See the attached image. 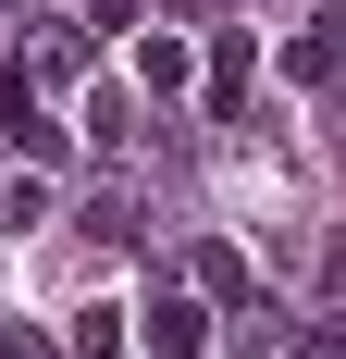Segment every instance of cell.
<instances>
[{"instance_id":"obj_6","label":"cell","mask_w":346,"mask_h":359,"mask_svg":"<svg viewBox=\"0 0 346 359\" xmlns=\"http://www.w3.org/2000/svg\"><path fill=\"white\" fill-rule=\"evenodd\" d=\"M137 13H148V0H87V25H74V37H137Z\"/></svg>"},{"instance_id":"obj_3","label":"cell","mask_w":346,"mask_h":359,"mask_svg":"<svg viewBox=\"0 0 346 359\" xmlns=\"http://www.w3.org/2000/svg\"><path fill=\"white\" fill-rule=\"evenodd\" d=\"M235 100H247V25L210 37V111H235Z\"/></svg>"},{"instance_id":"obj_4","label":"cell","mask_w":346,"mask_h":359,"mask_svg":"<svg viewBox=\"0 0 346 359\" xmlns=\"http://www.w3.org/2000/svg\"><path fill=\"white\" fill-rule=\"evenodd\" d=\"M74 74H87V37H74V25L37 37V87H74Z\"/></svg>"},{"instance_id":"obj_1","label":"cell","mask_w":346,"mask_h":359,"mask_svg":"<svg viewBox=\"0 0 346 359\" xmlns=\"http://www.w3.org/2000/svg\"><path fill=\"white\" fill-rule=\"evenodd\" d=\"M124 323H137L148 334V359H210V310H198V297H148V310H124Z\"/></svg>"},{"instance_id":"obj_2","label":"cell","mask_w":346,"mask_h":359,"mask_svg":"<svg viewBox=\"0 0 346 359\" xmlns=\"http://www.w3.org/2000/svg\"><path fill=\"white\" fill-rule=\"evenodd\" d=\"M137 87H148V100H173V87H198V50L148 25V37H137Z\"/></svg>"},{"instance_id":"obj_5","label":"cell","mask_w":346,"mask_h":359,"mask_svg":"<svg viewBox=\"0 0 346 359\" xmlns=\"http://www.w3.org/2000/svg\"><path fill=\"white\" fill-rule=\"evenodd\" d=\"M74 359H124V310H74Z\"/></svg>"}]
</instances>
